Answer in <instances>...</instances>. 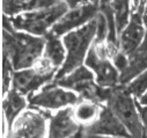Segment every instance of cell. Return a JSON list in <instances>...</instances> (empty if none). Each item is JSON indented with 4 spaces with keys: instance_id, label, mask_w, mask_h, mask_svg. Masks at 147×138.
<instances>
[{
    "instance_id": "cell-1",
    "label": "cell",
    "mask_w": 147,
    "mask_h": 138,
    "mask_svg": "<svg viewBox=\"0 0 147 138\" xmlns=\"http://www.w3.org/2000/svg\"><path fill=\"white\" fill-rule=\"evenodd\" d=\"M3 43L4 55L8 57L15 71L32 67L43 56L45 37L16 30L9 18L3 19Z\"/></svg>"
},
{
    "instance_id": "cell-2",
    "label": "cell",
    "mask_w": 147,
    "mask_h": 138,
    "mask_svg": "<svg viewBox=\"0 0 147 138\" xmlns=\"http://www.w3.org/2000/svg\"><path fill=\"white\" fill-rule=\"evenodd\" d=\"M96 31L97 20L95 18L86 26L66 34L63 37V42L66 49V59L63 66L59 68V71L57 72L55 80L67 76L68 73L74 71L76 68L85 64L88 51L96 37Z\"/></svg>"
},
{
    "instance_id": "cell-3",
    "label": "cell",
    "mask_w": 147,
    "mask_h": 138,
    "mask_svg": "<svg viewBox=\"0 0 147 138\" xmlns=\"http://www.w3.org/2000/svg\"><path fill=\"white\" fill-rule=\"evenodd\" d=\"M57 85L77 93L81 100H89L98 105H107L113 88H105L97 85L95 74L86 65L76 68L67 76L55 80Z\"/></svg>"
},
{
    "instance_id": "cell-4",
    "label": "cell",
    "mask_w": 147,
    "mask_h": 138,
    "mask_svg": "<svg viewBox=\"0 0 147 138\" xmlns=\"http://www.w3.org/2000/svg\"><path fill=\"white\" fill-rule=\"evenodd\" d=\"M68 11L69 8L64 1L50 8L35 9L19 14L16 16H12L9 20L16 30L44 37Z\"/></svg>"
},
{
    "instance_id": "cell-5",
    "label": "cell",
    "mask_w": 147,
    "mask_h": 138,
    "mask_svg": "<svg viewBox=\"0 0 147 138\" xmlns=\"http://www.w3.org/2000/svg\"><path fill=\"white\" fill-rule=\"evenodd\" d=\"M134 100L136 99L126 91L125 86L118 85L113 88L107 106L124 124L132 138H142L144 128L137 108V101Z\"/></svg>"
},
{
    "instance_id": "cell-6",
    "label": "cell",
    "mask_w": 147,
    "mask_h": 138,
    "mask_svg": "<svg viewBox=\"0 0 147 138\" xmlns=\"http://www.w3.org/2000/svg\"><path fill=\"white\" fill-rule=\"evenodd\" d=\"M80 96L66 88L60 87L55 81L42 87L41 92L28 97L30 108H37L47 112L60 110L66 107H73L80 101Z\"/></svg>"
},
{
    "instance_id": "cell-7",
    "label": "cell",
    "mask_w": 147,
    "mask_h": 138,
    "mask_svg": "<svg viewBox=\"0 0 147 138\" xmlns=\"http://www.w3.org/2000/svg\"><path fill=\"white\" fill-rule=\"evenodd\" d=\"M147 28V0H141L140 5L132 9L130 20L119 34V48L126 56L137 52L141 47Z\"/></svg>"
},
{
    "instance_id": "cell-8",
    "label": "cell",
    "mask_w": 147,
    "mask_h": 138,
    "mask_svg": "<svg viewBox=\"0 0 147 138\" xmlns=\"http://www.w3.org/2000/svg\"><path fill=\"white\" fill-rule=\"evenodd\" d=\"M49 112L30 108L23 112L8 129L7 138H48Z\"/></svg>"
},
{
    "instance_id": "cell-9",
    "label": "cell",
    "mask_w": 147,
    "mask_h": 138,
    "mask_svg": "<svg viewBox=\"0 0 147 138\" xmlns=\"http://www.w3.org/2000/svg\"><path fill=\"white\" fill-rule=\"evenodd\" d=\"M85 65L95 74L97 85L105 88H115L119 85V72L102 48L93 44L86 57Z\"/></svg>"
},
{
    "instance_id": "cell-10",
    "label": "cell",
    "mask_w": 147,
    "mask_h": 138,
    "mask_svg": "<svg viewBox=\"0 0 147 138\" xmlns=\"http://www.w3.org/2000/svg\"><path fill=\"white\" fill-rule=\"evenodd\" d=\"M100 12V6L95 4H87L81 7L69 9L50 30V32L55 36L61 37L66 34L79 29L87 23H89Z\"/></svg>"
},
{
    "instance_id": "cell-11",
    "label": "cell",
    "mask_w": 147,
    "mask_h": 138,
    "mask_svg": "<svg viewBox=\"0 0 147 138\" xmlns=\"http://www.w3.org/2000/svg\"><path fill=\"white\" fill-rule=\"evenodd\" d=\"M85 135L105 136V137H116V138H132L124 124L118 120L107 105L102 107L101 114L96 122L87 128H82Z\"/></svg>"
},
{
    "instance_id": "cell-12",
    "label": "cell",
    "mask_w": 147,
    "mask_h": 138,
    "mask_svg": "<svg viewBox=\"0 0 147 138\" xmlns=\"http://www.w3.org/2000/svg\"><path fill=\"white\" fill-rule=\"evenodd\" d=\"M55 78L56 73H43L37 71L35 67H30L14 72L11 87L28 99L41 87L52 83Z\"/></svg>"
},
{
    "instance_id": "cell-13",
    "label": "cell",
    "mask_w": 147,
    "mask_h": 138,
    "mask_svg": "<svg viewBox=\"0 0 147 138\" xmlns=\"http://www.w3.org/2000/svg\"><path fill=\"white\" fill-rule=\"evenodd\" d=\"M81 129L74 117L73 107H66L50 117L48 138H72Z\"/></svg>"
},
{
    "instance_id": "cell-14",
    "label": "cell",
    "mask_w": 147,
    "mask_h": 138,
    "mask_svg": "<svg viewBox=\"0 0 147 138\" xmlns=\"http://www.w3.org/2000/svg\"><path fill=\"white\" fill-rule=\"evenodd\" d=\"M45 37V48L43 52V58L51 64L53 68L59 71L66 59V49L64 42L60 37L52 35L51 32L47 34Z\"/></svg>"
},
{
    "instance_id": "cell-15",
    "label": "cell",
    "mask_w": 147,
    "mask_h": 138,
    "mask_svg": "<svg viewBox=\"0 0 147 138\" xmlns=\"http://www.w3.org/2000/svg\"><path fill=\"white\" fill-rule=\"evenodd\" d=\"M28 99L16 92L14 88L11 87V89L7 92L6 97L3 102V108H4V115L7 122V128L9 129L15 120L23 113V109L27 107Z\"/></svg>"
},
{
    "instance_id": "cell-16",
    "label": "cell",
    "mask_w": 147,
    "mask_h": 138,
    "mask_svg": "<svg viewBox=\"0 0 147 138\" xmlns=\"http://www.w3.org/2000/svg\"><path fill=\"white\" fill-rule=\"evenodd\" d=\"M147 70V51H140L129 56V64L125 70L119 73V85L126 86L139 74Z\"/></svg>"
},
{
    "instance_id": "cell-17",
    "label": "cell",
    "mask_w": 147,
    "mask_h": 138,
    "mask_svg": "<svg viewBox=\"0 0 147 138\" xmlns=\"http://www.w3.org/2000/svg\"><path fill=\"white\" fill-rule=\"evenodd\" d=\"M103 106L89 100H80L76 106H73V113L77 122L82 128H87L96 122Z\"/></svg>"
},
{
    "instance_id": "cell-18",
    "label": "cell",
    "mask_w": 147,
    "mask_h": 138,
    "mask_svg": "<svg viewBox=\"0 0 147 138\" xmlns=\"http://www.w3.org/2000/svg\"><path fill=\"white\" fill-rule=\"evenodd\" d=\"M38 0H3L4 14L12 18L21 12H30L37 8Z\"/></svg>"
},
{
    "instance_id": "cell-19",
    "label": "cell",
    "mask_w": 147,
    "mask_h": 138,
    "mask_svg": "<svg viewBox=\"0 0 147 138\" xmlns=\"http://www.w3.org/2000/svg\"><path fill=\"white\" fill-rule=\"evenodd\" d=\"M111 7L115 14L116 28L118 36L129 23L130 15V0H113Z\"/></svg>"
},
{
    "instance_id": "cell-20",
    "label": "cell",
    "mask_w": 147,
    "mask_h": 138,
    "mask_svg": "<svg viewBox=\"0 0 147 138\" xmlns=\"http://www.w3.org/2000/svg\"><path fill=\"white\" fill-rule=\"evenodd\" d=\"M125 88L136 100H139L147 92V70L126 85Z\"/></svg>"
},
{
    "instance_id": "cell-21",
    "label": "cell",
    "mask_w": 147,
    "mask_h": 138,
    "mask_svg": "<svg viewBox=\"0 0 147 138\" xmlns=\"http://www.w3.org/2000/svg\"><path fill=\"white\" fill-rule=\"evenodd\" d=\"M137 108L140 115V120H141V124L144 128V133L147 136V106H141L139 102H137Z\"/></svg>"
},
{
    "instance_id": "cell-22",
    "label": "cell",
    "mask_w": 147,
    "mask_h": 138,
    "mask_svg": "<svg viewBox=\"0 0 147 138\" xmlns=\"http://www.w3.org/2000/svg\"><path fill=\"white\" fill-rule=\"evenodd\" d=\"M64 1L66 3V5L68 6L69 9H74V8L81 7L87 4H93L92 0H64Z\"/></svg>"
},
{
    "instance_id": "cell-23",
    "label": "cell",
    "mask_w": 147,
    "mask_h": 138,
    "mask_svg": "<svg viewBox=\"0 0 147 138\" xmlns=\"http://www.w3.org/2000/svg\"><path fill=\"white\" fill-rule=\"evenodd\" d=\"M138 102L140 103L141 106H147V92H146V93L138 100Z\"/></svg>"
},
{
    "instance_id": "cell-24",
    "label": "cell",
    "mask_w": 147,
    "mask_h": 138,
    "mask_svg": "<svg viewBox=\"0 0 147 138\" xmlns=\"http://www.w3.org/2000/svg\"><path fill=\"white\" fill-rule=\"evenodd\" d=\"M113 3V0H100V7H105V6H110Z\"/></svg>"
},
{
    "instance_id": "cell-25",
    "label": "cell",
    "mask_w": 147,
    "mask_h": 138,
    "mask_svg": "<svg viewBox=\"0 0 147 138\" xmlns=\"http://www.w3.org/2000/svg\"><path fill=\"white\" fill-rule=\"evenodd\" d=\"M84 138H116V137H105V136H95V135H85Z\"/></svg>"
},
{
    "instance_id": "cell-26",
    "label": "cell",
    "mask_w": 147,
    "mask_h": 138,
    "mask_svg": "<svg viewBox=\"0 0 147 138\" xmlns=\"http://www.w3.org/2000/svg\"><path fill=\"white\" fill-rule=\"evenodd\" d=\"M139 50H140V51H147V37L144 40V42H142L141 47L139 48Z\"/></svg>"
},
{
    "instance_id": "cell-27",
    "label": "cell",
    "mask_w": 147,
    "mask_h": 138,
    "mask_svg": "<svg viewBox=\"0 0 147 138\" xmlns=\"http://www.w3.org/2000/svg\"><path fill=\"white\" fill-rule=\"evenodd\" d=\"M72 138H84V130L81 129V130H80V131H79L74 137H72Z\"/></svg>"
},
{
    "instance_id": "cell-28",
    "label": "cell",
    "mask_w": 147,
    "mask_h": 138,
    "mask_svg": "<svg viewBox=\"0 0 147 138\" xmlns=\"http://www.w3.org/2000/svg\"><path fill=\"white\" fill-rule=\"evenodd\" d=\"M140 3H141V0H133V7H132V8H133V9L137 8V7L140 5Z\"/></svg>"
},
{
    "instance_id": "cell-29",
    "label": "cell",
    "mask_w": 147,
    "mask_h": 138,
    "mask_svg": "<svg viewBox=\"0 0 147 138\" xmlns=\"http://www.w3.org/2000/svg\"><path fill=\"white\" fill-rule=\"evenodd\" d=\"M92 3L95 4V5H97V6H100V0H92Z\"/></svg>"
},
{
    "instance_id": "cell-30",
    "label": "cell",
    "mask_w": 147,
    "mask_h": 138,
    "mask_svg": "<svg viewBox=\"0 0 147 138\" xmlns=\"http://www.w3.org/2000/svg\"><path fill=\"white\" fill-rule=\"evenodd\" d=\"M147 37V28H146V36H145V39Z\"/></svg>"
}]
</instances>
